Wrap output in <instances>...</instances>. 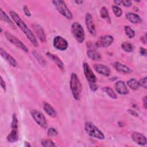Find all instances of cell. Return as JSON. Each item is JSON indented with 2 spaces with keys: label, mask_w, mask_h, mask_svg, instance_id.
Instances as JSON below:
<instances>
[{
  "label": "cell",
  "mask_w": 147,
  "mask_h": 147,
  "mask_svg": "<svg viewBox=\"0 0 147 147\" xmlns=\"http://www.w3.org/2000/svg\"><path fill=\"white\" fill-rule=\"evenodd\" d=\"M84 74L86 76L87 80L88 82L90 88L91 90L93 92H95L98 89V86L96 85V77L94 74L92 70L90 67L89 64L87 63L84 62L83 64Z\"/></svg>",
  "instance_id": "3"
},
{
  "label": "cell",
  "mask_w": 147,
  "mask_h": 147,
  "mask_svg": "<svg viewBox=\"0 0 147 147\" xmlns=\"http://www.w3.org/2000/svg\"><path fill=\"white\" fill-rule=\"evenodd\" d=\"M112 10H113L114 15L117 17H121L122 14V11L121 9L116 5L112 6Z\"/></svg>",
  "instance_id": "29"
},
{
  "label": "cell",
  "mask_w": 147,
  "mask_h": 147,
  "mask_svg": "<svg viewBox=\"0 0 147 147\" xmlns=\"http://www.w3.org/2000/svg\"><path fill=\"white\" fill-rule=\"evenodd\" d=\"M10 16L15 22V24L20 28V29L24 33L30 41L33 44L34 47H38V43L36 38L34 34L29 29L26 24L21 20L18 14L14 11H10L9 13Z\"/></svg>",
  "instance_id": "1"
},
{
  "label": "cell",
  "mask_w": 147,
  "mask_h": 147,
  "mask_svg": "<svg viewBox=\"0 0 147 147\" xmlns=\"http://www.w3.org/2000/svg\"><path fill=\"white\" fill-rule=\"evenodd\" d=\"M131 115H134V116H136V117H137L138 116V114H137V112H136L135 111H134V110H128V111H127Z\"/></svg>",
  "instance_id": "38"
},
{
  "label": "cell",
  "mask_w": 147,
  "mask_h": 147,
  "mask_svg": "<svg viewBox=\"0 0 147 147\" xmlns=\"http://www.w3.org/2000/svg\"><path fill=\"white\" fill-rule=\"evenodd\" d=\"M70 89L74 99L79 100L80 99V95L82 87L78 75L75 73H72L69 82Z\"/></svg>",
  "instance_id": "2"
},
{
  "label": "cell",
  "mask_w": 147,
  "mask_h": 147,
  "mask_svg": "<svg viewBox=\"0 0 147 147\" xmlns=\"http://www.w3.org/2000/svg\"><path fill=\"white\" fill-rule=\"evenodd\" d=\"M142 100H143V105H144V108L146 109V96H145L143 98Z\"/></svg>",
  "instance_id": "39"
},
{
  "label": "cell",
  "mask_w": 147,
  "mask_h": 147,
  "mask_svg": "<svg viewBox=\"0 0 147 147\" xmlns=\"http://www.w3.org/2000/svg\"><path fill=\"white\" fill-rule=\"evenodd\" d=\"M71 33L75 40L79 43H82L85 39V33L83 26L79 22H75L71 25Z\"/></svg>",
  "instance_id": "5"
},
{
  "label": "cell",
  "mask_w": 147,
  "mask_h": 147,
  "mask_svg": "<svg viewBox=\"0 0 147 147\" xmlns=\"http://www.w3.org/2000/svg\"><path fill=\"white\" fill-rule=\"evenodd\" d=\"M52 3L60 14L68 20L72 19L73 15L66 6L64 1L62 0H55L52 1Z\"/></svg>",
  "instance_id": "7"
},
{
  "label": "cell",
  "mask_w": 147,
  "mask_h": 147,
  "mask_svg": "<svg viewBox=\"0 0 147 147\" xmlns=\"http://www.w3.org/2000/svg\"><path fill=\"white\" fill-rule=\"evenodd\" d=\"M114 87L116 92L121 95H126L129 92L125 82L122 80L117 81L115 83Z\"/></svg>",
  "instance_id": "14"
},
{
  "label": "cell",
  "mask_w": 147,
  "mask_h": 147,
  "mask_svg": "<svg viewBox=\"0 0 147 147\" xmlns=\"http://www.w3.org/2000/svg\"><path fill=\"white\" fill-rule=\"evenodd\" d=\"M93 67L94 69L99 74L106 76H108L110 75L111 71L110 68L102 64H95Z\"/></svg>",
  "instance_id": "15"
},
{
  "label": "cell",
  "mask_w": 147,
  "mask_h": 147,
  "mask_svg": "<svg viewBox=\"0 0 147 147\" xmlns=\"http://www.w3.org/2000/svg\"><path fill=\"white\" fill-rule=\"evenodd\" d=\"M114 2L116 4V5H121V1H114Z\"/></svg>",
  "instance_id": "41"
},
{
  "label": "cell",
  "mask_w": 147,
  "mask_h": 147,
  "mask_svg": "<svg viewBox=\"0 0 147 147\" xmlns=\"http://www.w3.org/2000/svg\"><path fill=\"white\" fill-rule=\"evenodd\" d=\"M131 138L134 142L140 145H145L146 144V137L141 133L134 131L131 134Z\"/></svg>",
  "instance_id": "13"
},
{
  "label": "cell",
  "mask_w": 147,
  "mask_h": 147,
  "mask_svg": "<svg viewBox=\"0 0 147 147\" xmlns=\"http://www.w3.org/2000/svg\"><path fill=\"white\" fill-rule=\"evenodd\" d=\"M121 5H122L126 7H130L132 5V3L131 1L122 0L121 1Z\"/></svg>",
  "instance_id": "34"
},
{
  "label": "cell",
  "mask_w": 147,
  "mask_h": 147,
  "mask_svg": "<svg viewBox=\"0 0 147 147\" xmlns=\"http://www.w3.org/2000/svg\"><path fill=\"white\" fill-rule=\"evenodd\" d=\"M138 83H139L140 86H141V87H144V88H147V86H146V77H145L144 78L141 79L138 81Z\"/></svg>",
  "instance_id": "32"
},
{
  "label": "cell",
  "mask_w": 147,
  "mask_h": 147,
  "mask_svg": "<svg viewBox=\"0 0 147 147\" xmlns=\"http://www.w3.org/2000/svg\"><path fill=\"white\" fill-rule=\"evenodd\" d=\"M33 54L34 55V56L35 57V58L37 60V61L41 64H44V60L42 59V57H40V56L37 53H36L35 51H33Z\"/></svg>",
  "instance_id": "33"
},
{
  "label": "cell",
  "mask_w": 147,
  "mask_h": 147,
  "mask_svg": "<svg viewBox=\"0 0 147 147\" xmlns=\"http://www.w3.org/2000/svg\"><path fill=\"white\" fill-rule=\"evenodd\" d=\"M25 146H30V145L29 144V142H25Z\"/></svg>",
  "instance_id": "42"
},
{
  "label": "cell",
  "mask_w": 147,
  "mask_h": 147,
  "mask_svg": "<svg viewBox=\"0 0 147 147\" xmlns=\"http://www.w3.org/2000/svg\"><path fill=\"white\" fill-rule=\"evenodd\" d=\"M140 52L141 53V55L142 56H146V49L144 48H140Z\"/></svg>",
  "instance_id": "37"
},
{
  "label": "cell",
  "mask_w": 147,
  "mask_h": 147,
  "mask_svg": "<svg viewBox=\"0 0 147 147\" xmlns=\"http://www.w3.org/2000/svg\"><path fill=\"white\" fill-rule=\"evenodd\" d=\"M100 17L104 19L105 20H106V21L110 24L111 23V20H110V17L109 16V11L105 7L103 6L101 7L100 10Z\"/></svg>",
  "instance_id": "24"
},
{
  "label": "cell",
  "mask_w": 147,
  "mask_h": 147,
  "mask_svg": "<svg viewBox=\"0 0 147 147\" xmlns=\"http://www.w3.org/2000/svg\"><path fill=\"white\" fill-rule=\"evenodd\" d=\"M113 65V67L118 72H119L125 73V74H130L132 72L131 69L129 67L118 61L114 62Z\"/></svg>",
  "instance_id": "17"
},
{
  "label": "cell",
  "mask_w": 147,
  "mask_h": 147,
  "mask_svg": "<svg viewBox=\"0 0 147 147\" xmlns=\"http://www.w3.org/2000/svg\"><path fill=\"white\" fill-rule=\"evenodd\" d=\"M53 45L55 48L61 51L66 50L68 46L67 41L60 36H57L53 38Z\"/></svg>",
  "instance_id": "10"
},
{
  "label": "cell",
  "mask_w": 147,
  "mask_h": 147,
  "mask_svg": "<svg viewBox=\"0 0 147 147\" xmlns=\"http://www.w3.org/2000/svg\"><path fill=\"white\" fill-rule=\"evenodd\" d=\"M5 34V36L6 37V38L11 43H12L13 44L16 45L17 47L21 49L23 51H24L25 52H28V49L27 48V47L19 38H18L16 36H13L12 34L8 32H6Z\"/></svg>",
  "instance_id": "9"
},
{
  "label": "cell",
  "mask_w": 147,
  "mask_h": 147,
  "mask_svg": "<svg viewBox=\"0 0 147 147\" xmlns=\"http://www.w3.org/2000/svg\"><path fill=\"white\" fill-rule=\"evenodd\" d=\"M121 48L126 52H131L133 51V45L129 42H123L121 44Z\"/></svg>",
  "instance_id": "27"
},
{
  "label": "cell",
  "mask_w": 147,
  "mask_h": 147,
  "mask_svg": "<svg viewBox=\"0 0 147 147\" xmlns=\"http://www.w3.org/2000/svg\"><path fill=\"white\" fill-rule=\"evenodd\" d=\"M88 57L92 60H98L101 59L100 53L94 49H88L87 51Z\"/></svg>",
  "instance_id": "21"
},
{
  "label": "cell",
  "mask_w": 147,
  "mask_h": 147,
  "mask_svg": "<svg viewBox=\"0 0 147 147\" xmlns=\"http://www.w3.org/2000/svg\"><path fill=\"white\" fill-rule=\"evenodd\" d=\"M84 130L86 133L92 137L99 140L105 139V136L102 131L90 121H87L85 123Z\"/></svg>",
  "instance_id": "4"
},
{
  "label": "cell",
  "mask_w": 147,
  "mask_h": 147,
  "mask_svg": "<svg viewBox=\"0 0 147 147\" xmlns=\"http://www.w3.org/2000/svg\"><path fill=\"white\" fill-rule=\"evenodd\" d=\"M126 83L127 86L133 90H136L140 87L138 81L135 78H131L129 79L127 81Z\"/></svg>",
  "instance_id": "25"
},
{
  "label": "cell",
  "mask_w": 147,
  "mask_h": 147,
  "mask_svg": "<svg viewBox=\"0 0 147 147\" xmlns=\"http://www.w3.org/2000/svg\"><path fill=\"white\" fill-rule=\"evenodd\" d=\"M47 56L51 59L53 62H55L56 63V64L57 65V67L61 69H64V65H63V63L62 62V61L61 60V59L56 55H54L52 53L50 52H47L46 53Z\"/></svg>",
  "instance_id": "20"
},
{
  "label": "cell",
  "mask_w": 147,
  "mask_h": 147,
  "mask_svg": "<svg viewBox=\"0 0 147 147\" xmlns=\"http://www.w3.org/2000/svg\"><path fill=\"white\" fill-rule=\"evenodd\" d=\"M0 18H1V20L7 22L13 28H15V25L14 22L12 21V20L9 17V16L6 14V13L2 9H0Z\"/></svg>",
  "instance_id": "23"
},
{
  "label": "cell",
  "mask_w": 147,
  "mask_h": 147,
  "mask_svg": "<svg viewBox=\"0 0 147 147\" xmlns=\"http://www.w3.org/2000/svg\"><path fill=\"white\" fill-rule=\"evenodd\" d=\"M0 84H1V87L3 88V90L5 91L6 89V84L5 81L3 80L2 77H1V82H0Z\"/></svg>",
  "instance_id": "36"
},
{
  "label": "cell",
  "mask_w": 147,
  "mask_h": 147,
  "mask_svg": "<svg viewBox=\"0 0 147 147\" xmlns=\"http://www.w3.org/2000/svg\"><path fill=\"white\" fill-rule=\"evenodd\" d=\"M33 28H34V32L36 33L37 37L40 39V40L42 42L46 41L45 35L42 28L40 25L37 24H35L33 25Z\"/></svg>",
  "instance_id": "19"
},
{
  "label": "cell",
  "mask_w": 147,
  "mask_h": 147,
  "mask_svg": "<svg viewBox=\"0 0 147 147\" xmlns=\"http://www.w3.org/2000/svg\"><path fill=\"white\" fill-rule=\"evenodd\" d=\"M42 145L45 147H50V146H55L56 145L50 139H47V140H44L41 142Z\"/></svg>",
  "instance_id": "30"
},
{
  "label": "cell",
  "mask_w": 147,
  "mask_h": 147,
  "mask_svg": "<svg viewBox=\"0 0 147 147\" xmlns=\"http://www.w3.org/2000/svg\"><path fill=\"white\" fill-rule=\"evenodd\" d=\"M102 90L104 92L107 94V95L109 96H110V98H111L113 99L117 98V94L115 93V92L113 91V90L111 88H110L109 87H105L102 88Z\"/></svg>",
  "instance_id": "26"
},
{
  "label": "cell",
  "mask_w": 147,
  "mask_h": 147,
  "mask_svg": "<svg viewBox=\"0 0 147 147\" xmlns=\"http://www.w3.org/2000/svg\"><path fill=\"white\" fill-rule=\"evenodd\" d=\"M0 53L1 56L12 67H16L17 65V61L16 59L11 56L10 54L7 53L4 49H3L2 48H0Z\"/></svg>",
  "instance_id": "16"
},
{
  "label": "cell",
  "mask_w": 147,
  "mask_h": 147,
  "mask_svg": "<svg viewBox=\"0 0 147 147\" xmlns=\"http://www.w3.org/2000/svg\"><path fill=\"white\" fill-rule=\"evenodd\" d=\"M31 115L34 121L41 127L46 129L48 127V122L44 115L39 111L33 110L30 111Z\"/></svg>",
  "instance_id": "8"
},
{
  "label": "cell",
  "mask_w": 147,
  "mask_h": 147,
  "mask_svg": "<svg viewBox=\"0 0 147 147\" xmlns=\"http://www.w3.org/2000/svg\"><path fill=\"white\" fill-rule=\"evenodd\" d=\"M47 134L49 137H55L57 135V130L53 127H49L47 131Z\"/></svg>",
  "instance_id": "31"
},
{
  "label": "cell",
  "mask_w": 147,
  "mask_h": 147,
  "mask_svg": "<svg viewBox=\"0 0 147 147\" xmlns=\"http://www.w3.org/2000/svg\"><path fill=\"white\" fill-rule=\"evenodd\" d=\"M43 109L44 111L47 113L48 115L52 117H55L56 115V113L55 109L47 102L43 103Z\"/></svg>",
  "instance_id": "22"
},
{
  "label": "cell",
  "mask_w": 147,
  "mask_h": 147,
  "mask_svg": "<svg viewBox=\"0 0 147 147\" xmlns=\"http://www.w3.org/2000/svg\"><path fill=\"white\" fill-rule=\"evenodd\" d=\"M125 29V32L126 34L130 38H133L136 34H135V32L133 29H132L130 26H125L124 28Z\"/></svg>",
  "instance_id": "28"
},
{
  "label": "cell",
  "mask_w": 147,
  "mask_h": 147,
  "mask_svg": "<svg viewBox=\"0 0 147 147\" xmlns=\"http://www.w3.org/2000/svg\"><path fill=\"white\" fill-rule=\"evenodd\" d=\"M125 17L127 20L133 24H138L142 21L141 17L138 14L131 12L127 13Z\"/></svg>",
  "instance_id": "18"
},
{
  "label": "cell",
  "mask_w": 147,
  "mask_h": 147,
  "mask_svg": "<svg viewBox=\"0 0 147 147\" xmlns=\"http://www.w3.org/2000/svg\"><path fill=\"white\" fill-rule=\"evenodd\" d=\"M85 23L86 26L90 32V33L92 35H94L95 34V26L94 22V20L92 19V16L90 13H87L85 16Z\"/></svg>",
  "instance_id": "12"
},
{
  "label": "cell",
  "mask_w": 147,
  "mask_h": 147,
  "mask_svg": "<svg viewBox=\"0 0 147 147\" xmlns=\"http://www.w3.org/2000/svg\"><path fill=\"white\" fill-rule=\"evenodd\" d=\"M18 119L16 114H13L12 122H11V130L7 136V140L9 142L13 143L17 142L19 139L18 130Z\"/></svg>",
  "instance_id": "6"
},
{
  "label": "cell",
  "mask_w": 147,
  "mask_h": 147,
  "mask_svg": "<svg viewBox=\"0 0 147 147\" xmlns=\"http://www.w3.org/2000/svg\"><path fill=\"white\" fill-rule=\"evenodd\" d=\"M114 38L111 35H103L100 36L96 42V46L98 47H107L113 42Z\"/></svg>",
  "instance_id": "11"
},
{
  "label": "cell",
  "mask_w": 147,
  "mask_h": 147,
  "mask_svg": "<svg viewBox=\"0 0 147 147\" xmlns=\"http://www.w3.org/2000/svg\"><path fill=\"white\" fill-rule=\"evenodd\" d=\"M23 10H24V12L25 13V14L27 16V17H30L31 16V14H30V12L29 11L28 7L26 6V5H24V7H23Z\"/></svg>",
  "instance_id": "35"
},
{
  "label": "cell",
  "mask_w": 147,
  "mask_h": 147,
  "mask_svg": "<svg viewBox=\"0 0 147 147\" xmlns=\"http://www.w3.org/2000/svg\"><path fill=\"white\" fill-rule=\"evenodd\" d=\"M75 2L76 3V4H78V5H80V4H82V3H83V1H81V0H78V1H75Z\"/></svg>",
  "instance_id": "40"
}]
</instances>
